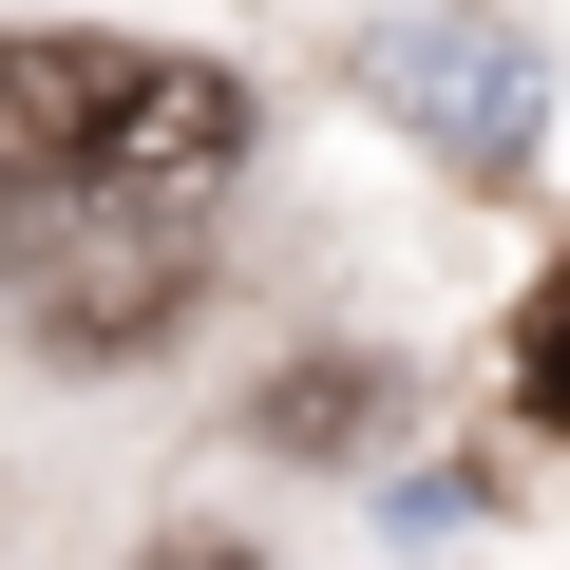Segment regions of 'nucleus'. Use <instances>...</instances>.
Instances as JSON below:
<instances>
[{
  "instance_id": "f257e3e1",
  "label": "nucleus",
  "mask_w": 570,
  "mask_h": 570,
  "mask_svg": "<svg viewBox=\"0 0 570 570\" xmlns=\"http://www.w3.org/2000/svg\"><path fill=\"white\" fill-rule=\"evenodd\" d=\"M362 96H381L438 171H532L551 58H532L513 20H381V39H362Z\"/></svg>"
},
{
  "instance_id": "f03ea898",
  "label": "nucleus",
  "mask_w": 570,
  "mask_h": 570,
  "mask_svg": "<svg viewBox=\"0 0 570 570\" xmlns=\"http://www.w3.org/2000/svg\"><path fill=\"white\" fill-rule=\"evenodd\" d=\"M77 228L39 247V324L77 343V362H115V343H153L171 305H190V228L153 209V190H58Z\"/></svg>"
},
{
  "instance_id": "7ed1b4c3",
  "label": "nucleus",
  "mask_w": 570,
  "mask_h": 570,
  "mask_svg": "<svg viewBox=\"0 0 570 570\" xmlns=\"http://www.w3.org/2000/svg\"><path fill=\"white\" fill-rule=\"evenodd\" d=\"M134 58H153V39H0V209L96 190V153H115V115H134Z\"/></svg>"
},
{
  "instance_id": "20e7f679",
  "label": "nucleus",
  "mask_w": 570,
  "mask_h": 570,
  "mask_svg": "<svg viewBox=\"0 0 570 570\" xmlns=\"http://www.w3.org/2000/svg\"><path fill=\"white\" fill-rule=\"evenodd\" d=\"M228 153H247V77H228V58H134V115H115V153H96V190L190 209Z\"/></svg>"
},
{
  "instance_id": "39448f33",
  "label": "nucleus",
  "mask_w": 570,
  "mask_h": 570,
  "mask_svg": "<svg viewBox=\"0 0 570 570\" xmlns=\"http://www.w3.org/2000/svg\"><path fill=\"white\" fill-rule=\"evenodd\" d=\"M362 419H381V362H285V381H266V438H285V456H343Z\"/></svg>"
},
{
  "instance_id": "423d86ee",
  "label": "nucleus",
  "mask_w": 570,
  "mask_h": 570,
  "mask_svg": "<svg viewBox=\"0 0 570 570\" xmlns=\"http://www.w3.org/2000/svg\"><path fill=\"white\" fill-rule=\"evenodd\" d=\"M153 570H247V551H153Z\"/></svg>"
}]
</instances>
